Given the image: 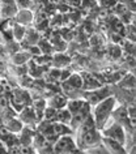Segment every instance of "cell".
Returning <instances> with one entry per match:
<instances>
[{"instance_id":"6da1fadb","label":"cell","mask_w":136,"mask_h":154,"mask_svg":"<svg viewBox=\"0 0 136 154\" xmlns=\"http://www.w3.org/2000/svg\"><path fill=\"white\" fill-rule=\"evenodd\" d=\"M115 105H116V99L112 95H109V97L103 98L102 101H100L96 105L94 112H93L92 118L94 120L97 129H103L107 119L111 116V112L115 109Z\"/></svg>"},{"instance_id":"7a4b0ae2","label":"cell","mask_w":136,"mask_h":154,"mask_svg":"<svg viewBox=\"0 0 136 154\" xmlns=\"http://www.w3.org/2000/svg\"><path fill=\"white\" fill-rule=\"evenodd\" d=\"M101 134L97 128L88 129V131H80L79 133V141H77V146L81 149L93 148V146L98 145L101 142Z\"/></svg>"},{"instance_id":"3957f363","label":"cell","mask_w":136,"mask_h":154,"mask_svg":"<svg viewBox=\"0 0 136 154\" xmlns=\"http://www.w3.org/2000/svg\"><path fill=\"white\" fill-rule=\"evenodd\" d=\"M52 150L55 154H77L76 142L71 136L58 137L56 141L52 144Z\"/></svg>"},{"instance_id":"277c9868","label":"cell","mask_w":136,"mask_h":154,"mask_svg":"<svg viewBox=\"0 0 136 154\" xmlns=\"http://www.w3.org/2000/svg\"><path fill=\"white\" fill-rule=\"evenodd\" d=\"M103 136L107 137V138H111V140L119 142V144H122V145H124V142H126V133H124V129H123L122 125L118 124V123L110 125L106 129H103Z\"/></svg>"},{"instance_id":"5b68a950","label":"cell","mask_w":136,"mask_h":154,"mask_svg":"<svg viewBox=\"0 0 136 154\" xmlns=\"http://www.w3.org/2000/svg\"><path fill=\"white\" fill-rule=\"evenodd\" d=\"M81 79H83V88L84 89H89V90H96V89H100L102 86L98 80L96 79L92 73L89 72H81L80 73Z\"/></svg>"},{"instance_id":"8992f818","label":"cell","mask_w":136,"mask_h":154,"mask_svg":"<svg viewBox=\"0 0 136 154\" xmlns=\"http://www.w3.org/2000/svg\"><path fill=\"white\" fill-rule=\"evenodd\" d=\"M51 132H52L54 136L58 138V137H62V136L71 134L72 133V129L68 128L67 124H62V123L54 122V123H51Z\"/></svg>"},{"instance_id":"52a82bcc","label":"cell","mask_w":136,"mask_h":154,"mask_svg":"<svg viewBox=\"0 0 136 154\" xmlns=\"http://www.w3.org/2000/svg\"><path fill=\"white\" fill-rule=\"evenodd\" d=\"M101 141L106 144V148L110 150L111 154H126V150H124L123 145L119 144V142L111 140V138H107V137H103Z\"/></svg>"},{"instance_id":"ba28073f","label":"cell","mask_w":136,"mask_h":154,"mask_svg":"<svg viewBox=\"0 0 136 154\" xmlns=\"http://www.w3.org/2000/svg\"><path fill=\"white\" fill-rule=\"evenodd\" d=\"M87 105H89V103L83 101V99H72V101H67V105H65V107H67V110L72 115H75V114L79 112V111L83 110Z\"/></svg>"},{"instance_id":"9c48e42d","label":"cell","mask_w":136,"mask_h":154,"mask_svg":"<svg viewBox=\"0 0 136 154\" xmlns=\"http://www.w3.org/2000/svg\"><path fill=\"white\" fill-rule=\"evenodd\" d=\"M4 127L9 131L11 133H14V134L18 133V132H21L22 128H24V125H22V122L18 120L16 116H14V118H11V119H7Z\"/></svg>"},{"instance_id":"30bf717a","label":"cell","mask_w":136,"mask_h":154,"mask_svg":"<svg viewBox=\"0 0 136 154\" xmlns=\"http://www.w3.org/2000/svg\"><path fill=\"white\" fill-rule=\"evenodd\" d=\"M72 119V114L67 110V107H63V109L56 110V115H55V122L62 123V124H67L69 125Z\"/></svg>"},{"instance_id":"8fae6325","label":"cell","mask_w":136,"mask_h":154,"mask_svg":"<svg viewBox=\"0 0 136 154\" xmlns=\"http://www.w3.org/2000/svg\"><path fill=\"white\" fill-rule=\"evenodd\" d=\"M64 85L72 88V89H81L83 88V79H81L80 73L69 75V77L64 81Z\"/></svg>"},{"instance_id":"7c38bea8","label":"cell","mask_w":136,"mask_h":154,"mask_svg":"<svg viewBox=\"0 0 136 154\" xmlns=\"http://www.w3.org/2000/svg\"><path fill=\"white\" fill-rule=\"evenodd\" d=\"M50 107H52V109L55 110H59V109H63L67 105V98L64 97V94H54L51 99H50Z\"/></svg>"},{"instance_id":"4fadbf2b","label":"cell","mask_w":136,"mask_h":154,"mask_svg":"<svg viewBox=\"0 0 136 154\" xmlns=\"http://www.w3.org/2000/svg\"><path fill=\"white\" fill-rule=\"evenodd\" d=\"M55 115H56V110L55 109H52V107H45V110H43V114H42V119H43L45 122H49V123H51V122H55Z\"/></svg>"},{"instance_id":"5bb4252c","label":"cell","mask_w":136,"mask_h":154,"mask_svg":"<svg viewBox=\"0 0 136 154\" xmlns=\"http://www.w3.org/2000/svg\"><path fill=\"white\" fill-rule=\"evenodd\" d=\"M18 154H34L30 145H21L18 146Z\"/></svg>"},{"instance_id":"9a60e30c","label":"cell","mask_w":136,"mask_h":154,"mask_svg":"<svg viewBox=\"0 0 136 154\" xmlns=\"http://www.w3.org/2000/svg\"><path fill=\"white\" fill-rule=\"evenodd\" d=\"M32 20V14H30L29 11H21L20 12V21L21 22H26Z\"/></svg>"},{"instance_id":"2e32d148","label":"cell","mask_w":136,"mask_h":154,"mask_svg":"<svg viewBox=\"0 0 136 154\" xmlns=\"http://www.w3.org/2000/svg\"><path fill=\"white\" fill-rule=\"evenodd\" d=\"M100 3L105 8H110V7L115 5V0H100Z\"/></svg>"},{"instance_id":"e0dca14e","label":"cell","mask_w":136,"mask_h":154,"mask_svg":"<svg viewBox=\"0 0 136 154\" xmlns=\"http://www.w3.org/2000/svg\"><path fill=\"white\" fill-rule=\"evenodd\" d=\"M8 150H9V148L7 146V144L4 141L0 140V154H8Z\"/></svg>"},{"instance_id":"ac0fdd59","label":"cell","mask_w":136,"mask_h":154,"mask_svg":"<svg viewBox=\"0 0 136 154\" xmlns=\"http://www.w3.org/2000/svg\"><path fill=\"white\" fill-rule=\"evenodd\" d=\"M0 107H2V109L8 107V98H7L5 95H0Z\"/></svg>"},{"instance_id":"d6986e66","label":"cell","mask_w":136,"mask_h":154,"mask_svg":"<svg viewBox=\"0 0 136 154\" xmlns=\"http://www.w3.org/2000/svg\"><path fill=\"white\" fill-rule=\"evenodd\" d=\"M110 54H111L112 56L118 57V56H120V50H119V48H118V47H116V46H115V47L110 48Z\"/></svg>"},{"instance_id":"ffe728a7","label":"cell","mask_w":136,"mask_h":154,"mask_svg":"<svg viewBox=\"0 0 136 154\" xmlns=\"http://www.w3.org/2000/svg\"><path fill=\"white\" fill-rule=\"evenodd\" d=\"M3 125V119H2V116H0V127Z\"/></svg>"}]
</instances>
